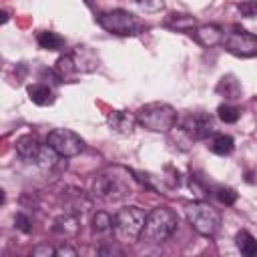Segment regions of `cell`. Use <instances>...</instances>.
Masks as SVG:
<instances>
[{"label": "cell", "mask_w": 257, "mask_h": 257, "mask_svg": "<svg viewBox=\"0 0 257 257\" xmlns=\"http://www.w3.org/2000/svg\"><path fill=\"white\" fill-rule=\"evenodd\" d=\"M237 10H239L243 16L253 18V16H257V0H245V2H241V4L237 6Z\"/></svg>", "instance_id": "obj_25"}, {"label": "cell", "mask_w": 257, "mask_h": 257, "mask_svg": "<svg viewBox=\"0 0 257 257\" xmlns=\"http://www.w3.org/2000/svg\"><path fill=\"white\" fill-rule=\"evenodd\" d=\"M215 195H217V199H219L223 205H233V203L237 201V193H235L233 189H229V187H219Z\"/></svg>", "instance_id": "obj_24"}, {"label": "cell", "mask_w": 257, "mask_h": 257, "mask_svg": "<svg viewBox=\"0 0 257 257\" xmlns=\"http://www.w3.org/2000/svg\"><path fill=\"white\" fill-rule=\"evenodd\" d=\"M32 255H34V257H48V255H56V247H52V245H48V243H42V245H38V247H34V249H32Z\"/></svg>", "instance_id": "obj_27"}, {"label": "cell", "mask_w": 257, "mask_h": 257, "mask_svg": "<svg viewBox=\"0 0 257 257\" xmlns=\"http://www.w3.org/2000/svg\"><path fill=\"white\" fill-rule=\"evenodd\" d=\"M106 122L108 126L118 133V135H131L135 131V124L139 122L135 114L126 112V110H112L108 116H106Z\"/></svg>", "instance_id": "obj_11"}, {"label": "cell", "mask_w": 257, "mask_h": 257, "mask_svg": "<svg viewBox=\"0 0 257 257\" xmlns=\"http://www.w3.org/2000/svg\"><path fill=\"white\" fill-rule=\"evenodd\" d=\"M217 92L223 94V98H227V100H235V98L241 96V84H239V80H237L235 76L227 74V76H223V78L219 80Z\"/></svg>", "instance_id": "obj_16"}, {"label": "cell", "mask_w": 257, "mask_h": 257, "mask_svg": "<svg viewBox=\"0 0 257 257\" xmlns=\"http://www.w3.org/2000/svg\"><path fill=\"white\" fill-rule=\"evenodd\" d=\"M217 116H219V120H223V122H237L239 116H241V110H239L235 104L225 102V104H219Z\"/></svg>", "instance_id": "obj_22"}, {"label": "cell", "mask_w": 257, "mask_h": 257, "mask_svg": "<svg viewBox=\"0 0 257 257\" xmlns=\"http://www.w3.org/2000/svg\"><path fill=\"white\" fill-rule=\"evenodd\" d=\"M98 253L100 255H122V251L120 249H114V247H100Z\"/></svg>", "instance_id": "obj_29"}, {"label": "cell", "mask_w": 257, "mask_h": 257, "mask_svg": "<svg viewBox=\"0 0 257 257\" xmlns=\"http://www.w3.org/2000/svg\"><path fill=\"white\" fill-rule=\"evenodd\" d=\"M14 225H16V229H20L22 233H30V231H32V223H30V219H28L24 213H16Z\"/></svg>", "instance_id": "obj_26"}, {"label": "cell", "mask_w": 257, "mask_h": 257, "mask_svg": "<svg viewBox=\"0 0 257 257\" xmlns=\"http://www.w3.org/2000/svg\"><path fill=\"white\" fill-rule=\"evenodd\" d=\"M181 128L195 141H205L215 135V120L209 112H191L183 118Z\"/></svg>", "instance_id": "obj_9"}, {"label": "cell", "mask_w": 257, "mask_h": 257, "mask_svg": "<svg viewBox=\"0 0 257 257\" xmlns=\"http://www.w3.org/2000/svg\"><path fill=\"white\" fill-rule=\"evenodd\" d=\"M112 219L114 217H110L106 211L94 213V217H92V235H96V237L110 235L112 233Z\"/></svg>", "instance_id": "obj_18"}, {"label": "cell", "mask_w": 257, "mask_h": 257, "mask_svg": "<svg viewBox=\"0 0 257 257\" xmlns=\"http://www.w3.org/2000/svg\"><path fill=\"white\" fill-rule=\"evenodd\" d=\"M221 44L227 52H231L235 56H241V58L257 56V36L247 32L241 26H231V30H227L223 34Z\"/></svg>", "instance_id": "obj_7"}, {"label": "cell", "mask_w": 257, "mask_h": 257, "mask_svg": "<svg viewBox=\"0 0 257 257\" xmlns=\"http://www.w3.org/2000/svg\"><path fill=\"white\" fill-rule=\"evenodd\" d=\"M80 215H74V213H66L56 217L54 223H52V231L60 237H74L78 231H80V221H78Z\"/></svg>", "instance_id": "obj_12"}, {"label": "cell", "mask_w": 257, "mask_h": 257, "mask_svg": "<svg viewBox=\"0 0 257 257\" xmlns=\"http://www.w3.org/2000/svg\"><path fill=\"white\" fill-rule=\"evenodd\" d=\"M235 149V143L229 135H213L211 141H209V151L219 155V157H227L231 155Z\"/></svg>", "instance_id": "obj_17"}, {"label": "cell", "mask_w": 257, "mask_h": 257, "mask_svg": "<svg viewBox=\"0 0 257 257\" xmlns=\"http://www.w3.org/2000/svg\"><path fill=\"white\" fill-rule=\"evenodd\" d=\"M46 143L62 157V159H72L82 153L84 141L70 128H54L48 133Z\"/></svg>", "instance_id": "obj_8"}, {"label": "cell", "mask_w": 257, "mask_h": 257, "mask_svg": "<svg viewBox=\"0 0 257 257\" xmlns=\"http://www.w3.org/2000/svg\"><path fill=\"white\" fill-rule=\"evenodd\" d=\"M177 225H179V219L173 209L157 207L151 213H147L141 241H145L149 245H161L177 231Z\"/></svg>", "instance_id": "obj_2"}, {"label": "cell", "mask_w": 257, "mask_h": 257, "mask_svg": "<svg viewBox=\"0 0 257 257\" xmlns=\"http://www.w3.org/2000/svg\"><path fill=\"white\" fill-rule=\"evenodd\" d=\"M74 72H76V64H74L72 54L60 56L58 62H56V74H58V78H66V76H70Z\"/></svg>", "instance_id": "obj_21"}, {"label": "cell", "mask_w": 257, "mask_h": 257, "mask_svg": "<svg viewBox=\"0 0 257 257\" xmlns=\"http://www.w3.org/2000/svg\"><path fill=\"white\" fill-rule=\"evenodd\" d=\"M185 217L189 225L203 237H215L221 227V213L203 201H195L185 205Z\"/></svg>", "instance_id": "obj_5"}, {"label": "cell", "mask_w": 257, "mask_h": 257, "mask_svg": "<svg viewBox=\"0 0 257 257\" xmlns=\"http://www.w3.org/2000/svg\"><path fill=\"white\" fill-rule=\"evenodd\" d=\"M56 255H70V257H74L76 249L70 247V245H60V247H56Z\"/></svg>", "instance_id": "obj_28"}, {"label": "cell", "mask_w": 257, "mask_h": 257, "mask_svg": "<svg viewBox=\"0 0 257 257\" xmlns=\"http://www.w3.org/2000/svg\"><path fill=\"white\" fill-rule=\"evenodd\" d=\"M98 26H102L106 32L110 34H118V36H135L143 30V22L126 12V10H108V12H100L96 18Z\"/></svg>", "instance_id": "obj_6"}, {"label": "cell", "mask_w": 257, "mask_h": 257, "mask_svg": "<svg viewBox=\"0 0 257 257\" xmlns=\"http://www.w3.org/2000/svg\"><path fill=\"white\" fill-rule=\"evenodd\" d=\"M40 149H42V145H40L38 139L32 137V135H24V137H20V139L16 141V153H18V157L24 159L26 163H32V165H34L36 159H38Z\"/></svg>", "instance_id": "obj_13"}, {"label": "cell", "mask_w": 257, "mask_h": 257, "mask_svg": "<svg viewBox=\"0 0 257 257\" xmlns=\"http://www.w3.org/2000/svg\"><path fill=\"white\" fill-rule=\"evenodd\" d=\"M137 120L151 133H169L171 128H175L179 116L177 110L167 102H149L139 108Z\"/></svg>", "instance_id": "obj_4"}, {"label": "cell", "mask_w": 257, "mask_h": 257, "mask_svg": "<svg viewBox=\"0 0 257 257\" xmlns=\"http://www.w3.org/2000/svg\"><path fill=\"white\" fill-rule=\"evenodd\" d=\"M36 40H38V46L44 48V50H58V48L64 46V38L56 32H50V30L40 32Z\"/></svg>", "instance_id": "obj_20"}, {"label": "cell", "mask_w": 257, "mask_h": 257, "mask_svg": "<svg viewBox=\"0 0 257 257\" xmlns=\"http://www.w3.org/2000/svg\"><path fill=\"white\" fill-rule=\"evenodd\" d=\"M62 203L66 213H74V215H82L90 209V199L80 189H74V187H68L66 191H62Z\"/></svg>", "instance_id": "obj_10"}, {"label": "cell", "mask_w": 257, "mask_h": 257, "mask_svg": "<svg viewBox=\"0 0 257 257\" xmlns=\"http://www.w3.org/2000/svg\"><path fill=\"white\" fill-rule=\"evenodd\" d=\"M223 34L225 32H223L221 26H217V24H203V26H199L195 30V40L201 46L211 48V46H215V44H219L223 40Z\"/></svg>", "instance_id": "obj_14"}, {"label": "cell", "mask_w": 257, "mask_h": 257, "mask_svg": "<svg viewBox=\"0 0 257 257\" xmlns=\"http://www.w3.org/2000/svg\"><path fill=\"white\" fill-rule=\"evenodd\" d=\"M145 219L147 213L145 209L137 207V205H128L122 207L114 213L112 219V235L116 241L120 243H135L141 239L143 227H145Z\"/></svg>", "instance_id": "obj_3"}, {"label": "cell", "mask_w": 257, "mask_h": 257, "mask_svg": "<svg viewBox=\"0 0 257 257\" xmlns=\"http://www.w3.org/2000/svg\"><path fill=\"white\" fill-rule=\"evenodd\" d=\"M137 191V179L124 167L112 165L94 175L90 193L100 203H122Z\"/></svg>", "instance_id": "obj_1"}, {"label": "cell", "mask_w": 257, "mask_h": 257, "mask_svg": "<svg viewBox=\"0 0 257 257\" xmlns=\"http://www.w3.org/2000/svg\"><path fill=\"white\" fill-rule=\"evenodd\" d=\"M235 243L245 257H257V239L249 231H239L235 237Z\"/></svg>", "instance_id": "obj_19"}, {"label": "cell", "mask_w": 257, "mask_h": 257, "mask_svg": "<svg viewBox=\"0 0 257 257\" xmlns=\"http://www.w3.org/2000/svg\"><path fill=\"white\" fill-rule=\"evenodd\" d=\"M169 24L175 26L177 30H187L189 26H195V18L187 16V14H173V20Z\"/></svg>", "instance_id": "obj_23"}, {"label": "cell", "mask_w": 257, "mask_h": 257, "mask_svg": "<svg viewBox=\"0 0 257 257\" xmlns=\"http://www.w3.org/2000/svg\"><path fill=\"white\" fill-rule=\"evenodd\" d=\"M28 96L38 106H48V104L54 102V92L48 84H32L28 88Z\"/></svg>", "instance_id": "obj_15"}]
</instances>
